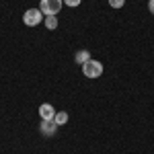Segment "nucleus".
Returning a JSON list of instances; mask_svg holds the SVG:
<instances>
[{
    "instance_id": "nucleus-1",
    "label": "nucleus",
    "mask_w": 154,
    "mask_h": 154,
    "mask_svg": "<svg viewBox=\"0 0 154 154\" xmlns=\"http://www.w3.org/2000/svg\"><path fill=\"white\" fill-rule=\"evenodd\" d=\"M82 72L86 78H99L103 74V64L97 62V60H88V62L82 64Z\"/></svg>"
},
{
    "instance_id": "nucleus-2",
    "label": "nucleus",
    "mask_w": 154,
    "mask_h": 154,
    "mask_svg": "<svg viewBox=\"0 0 154 154\" xmlns=\"http://www.w3.org/2000/svg\"><path fill=\"white\" fill-rule=\"evenodd\" d=\"M62 4H64V0H41V4H39V11L43 12L45 17H51V14L60 12Z\"/></svg>"
},
{
    "instance_id": "nucleus-3",
    "label": "nucleus",
    "mask_w": 154,
    "mask_h": 154,
    "mask_svg": "<svg viewBox=\"0 0 154 154\" xmlns=\"http://www.w3.org/2000/svg\"><path fill=\"white\" fill-rule=\"evenodd\" d=\"M43 21V12L39 8H29V11L23 14V23L27 27H37V25Z\"/></svg>"
},
{
    "instance_id": "nucleus-4",
    "label": "nucleus",
    "mask_w": 154,
    "mask_h": 154,
    "mask_svg": "<svg viewBox=\"0 0 154 154\" xmlns=\"http://www.w3.org/2000/svg\"><path fill=\"white\" fill-rule=\"evenodd\" d=\"M56 130H58V123H56V119H43L41 121V125H39V131L43 134V136H54L56 134Z\"/></svg>"
},
{
    "instance_id": "nucleus-5",
    "label": "nucleus",
    "mask_w": 154,
    "mask_h": 154,
    "mask_svg": "<svg viewBox=\"0 0 154 154\" xmlns=\"http://www.w3.org/2000/svg\"><path fill=\"white\" fill-rule=\"evenodd\" d=\"M39 115H41V119H54L56 117V109L49 103H43V105L39 107Z\"/></svg>"
},
{
    "instance_id": "nucleus-6",
    "label": "nucleus",
    "mask_w": 154,
    "mask_h": 154,
    "mask_svg": "<svg viewBox=\"0 0 154 154\" xmlns=\"http://www.w3.org/2000/svg\"><path fill=\"white\" fill-rule=\"evenodd\" d=\"M45 27L48 29H58V19H56V14H51V17H45Z\"/></svg>"
},
{
    "instance_id": "nucleus-7",
    "label": "nucleus",
    "mask_w": 154,
    "mask_h": 154,
    "mask_svg": "<svg viewBox=\"0 0 154 154\" xmlns=\"http://www.w3.org/2000/svg\"><path fill=\"white\" fill-rule=\"evenodd\" d=\"M56 123H58V125H64V123H66V121H68V113H66V111H60V113H56Z\"/></svg>"
},
{
    "instance_id": "nucleus-8",
    "label": "nucleus",
    "mask_w": 154,
    "mask_h": 154,
    "mask_svg": "<svg viewBox=\"0 0 154 154\" xmlns=\"http://www.w3.org/2000/svg\"><path fill=\"white\" fill-rule=\"evenodd\" d=\"M88 60H91V54H88V51H78V54H76V62H78V64H84V62H88Z\"/></svg>"
},
{
    "instance_id": "nucleus-9",
    "label": "nucleus",
    "mask_w": 154,
    "mask_h": 154,
    "mask_svg": "<svg viewBox=\"0 0 154 154\" xmlns=\"http://www.w3.org/2000/svg\"><path fill=\"white\" fill-rule=\"evenodd\" d=\"M125 4V0H109V6H113V8H121Z\"/></svg>"
},
{
    "instance_id": "nucleus-10",
    "label": "nucleus",
    "mask_w": 154,
    "mask_h": 154,
    "mask_svg": "<svg viewBox=\"0 0 154 154\" xmlns=\"http://www.w3.org/2000/svg\"><path fill=\"white\" fill-rule=\"evenodd\" d=\"M64 4H68V6H78L80 0H64Z\"/></svg>"
},
{
    "instance_id": "nucleus-11",
    "label": "nucleus",
    "mask_w": 154,
    "mask_h": 154,
    "mask_svg": "<svg viewBox=\"0 0 154 154\" xmlns=\"http://www.w3.org/2000/svg\"><path fill=\"white\" fill-rule=\"evenodd\" d=\"M148 8H150V12L154 14V0H150V2H148Z\"/></svg>"
}]
</instances>
